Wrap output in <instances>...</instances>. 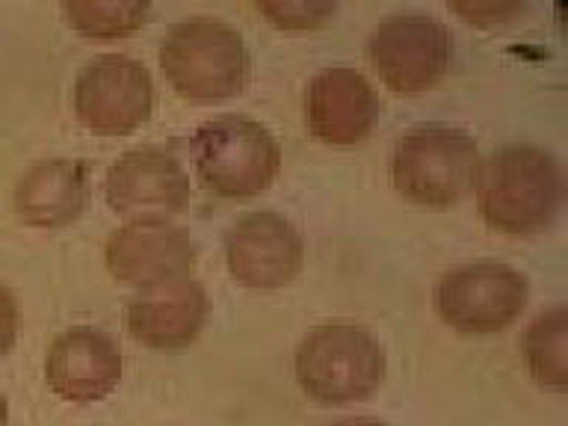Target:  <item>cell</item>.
I'll return each mask as SVG.
<instances>
[{
	"instance_id": "obj_1",
	"label": "cell",
	"mask_w": 568,
	"mask_h": 426,
	"mask_svg": "<svg viewBox=\"0 0 568 426\" xmlns=\"http://www.w3.org/2000/svg\"><path fill=\"white\" fill-rule=\"evenodd\" d=\"M477 207L483 220L506 234H532L548 229L562 204L559 160L532 142L497 145L479 160Z\"/></svg>"
},
{
	"instance_id": "obj_2",
	"label": "cell",
	"mask_w": 568,
	"mask_h": 426,
	"mask_svg": "<svg viewBox=\"0 0 568 426\" xmlns=\"http://www.w3.org/2000/svg\"><path fill=\"white\" fill-rule=\"evenodd\" d=\"M160 69L193 101H220L243 92L252 53L237 27L216 16H186L160 42Z\"/></svg>"
},
{
	"instance_id": "obj_3",
	"label": "cell",
	"mask_w": 568,
	"mask_h": 426,
	"mask_svg": "<svg viewBox=\"0 0 568 426\" xmlns=\"http://www.w3.org/2000/svg\"><path fill=\"white\" fill-rule=\"evenodd\" d=\"M385 349L371 328L349 320L320 323L302 337L293 358L300 388L326 406L358 403L385 382Z\"/></svg>"
},
{
	"instance_id": "obj_4",
	"label": "cell",
	"mask_w": 568,
	"mask_h": 426,
	"mask_svg": "<svg viewBox=\"0 0 568 426\" xmlns=\"http://www.w3.org/2000/svg\"><path fill=\"white\" fill-rule=\"evenodd\" d=\"M479 149L468 131L447 122L415 124L394 142L390 184L417 204L444 207L468 193L479 172Z\"/></svg>"
},
{
	"instance_id": "obj_5",
	"label": "cell",
	"mask_w": 568,
	"mask_h": 426,
	"mask_svg": "<svg viewBox=\"0 0 568 426\" xmlns=\"http://www.w3.org/2000/svg\"><path fill=\"white\" fill-rule=\"evenodd\" d=\"M202 184L222 199H246L273 184L282 149L270 128L240 113L213 115L193 136Z\"/></svg>"
},
{
	"instance_id": "obj_6",
	"label": "cell",
	"mask_w": 568,
	"mask_h": 426,
	"mask_svg": "<svg viewBox=\"0 0 568 426\" xmlns=\"http://www.w3.org/2000/svg\"><path fill=\"white\" fill-rule=\"evenodd\" d=\"M530 284L515 266L491 257L462 261L438 275L433 302L438 317L462 335H491L521 317Z\"/></svg>"
},
{
	"instance_id": "obj_7",
	"label": "cell",
	"mask_w": 568,
	"mask_h": 426,
	"mask_svg": "<svg viewBox=\"0 0 568 426\" xmlns=\"http://www.w3.org/2000/svg\"><path fill=\"white\" fill-rule=\"evenodd\" d=\"M364 51L385 87L415 95L450 69L453 36L450 27L429 12H390L373 27Z\"/></svg>"
},
{
	"instance_id": "obj_8",
	"label": "cell",
	"mask_w": 568,
	"mask_h": 426,
	"mask_svg": "<svg viewBox=\"0 0 568 426\" xmlns=\"http://www.w3.org/2000/svg\"><path fill=\"white\" fill-rule=\"evenodd\" d=\"M71 104L89 131L106 136L131 133L154 110V80L128 53H98L78 71Z\"/></svg>"
},
{
	"instance_id": "obj_9",
	"label": "cell",
	"mask_w": 568,
	"mask_h": 426,
	"mask_svg": "<svg viewBox=\"0 0 568 426\" xmlns=\"http://www.w3.org/2000/svg\"><path fill=\"white\" fill-rule=\"evenodd\" d=\"M199 246L193 234L169 216H136L115 225L106 234V270L124 284L151 287V284L184 278L195 266Z\"/></svg>"
},
{
	"instance_id": "obj_10",
	"label": "cell",
	"mask_w": 568,
	"mask_h": 426,
	"mask_svg": "<svg viewBox=\"0 0 568 426\" xmlns=\"http://www.w3.org/2000/svg\"><path fill=\"white\" fill-rule=\"evenodd\" d=\"M225 264L246 287H282L305 264V240L284 213L248 211L225 231Z\"/></svg>"
},
{
	"instance_id": "obj_11",
	"label": "cell",
	"mask_w": 568,
	"mask_h": 426,
	"mask_svg": "<svg viewBox=\"0 0 568 426\" xmlns=\"http://www.w3.org/2000/svg\"><path fill=\"white\" fill-rule=\"evenodd\" d=\"M190 175L175 151L166 145H140L119 154L104 175L106 204L119 213L169 216L190 202Z\"/></svg>"
},
{
	"instance_id": "obj_12",
	"label": "cell",
	"mask_w": 568,
	"mask_h": 426,
	"mask_svg": "<svg viewBox=\"0 0 568 426\" xmlns=\"http://www.w3.org/2000/svg\"><path fill=\"white\" fill-rule=\"evenodd\" d=\"M305 124L320 142L355 145L371 136L382 113L376 87L353 65H326L311 74L302 95Z\"/></svg>"
},
{
	"instance_id": "obj_13",
	"label": "cell",
	"mask_w": 568,
	"mask_h": 426,
	"mask_svg": "<svg viewBox=\"0 0 568 426\" xmlns=\"http://www.w3.org/2000/svg\"><path fill=\"white\" fill-rule=\"evenodd\" d=\"M122 349L104 328L71 326L53 337L44 355V379L57 397L95 403L122 382Z\"/></svg>"
},
{
	"instance_id": "obj_14",
	"label": "cell",
	"mask_w": 568,
	"mask_h": 426,
	"mask_svg": "<svg viewBox=\"0 0 568 426\" xmlns=\"http://www.w3.org/2000/svg\"><path fill=\"white\" fill-rule=\"evenodd\" d=\"M211 300L199 278H172V282L140 287L128 300L124 326L142 346L178 349L193 344L207 323Z\"/></svg>"
},
{
	"instance_id": "obj_15",
	"label": "cell",
	"mask_w": 568,
	"mask_h": 426,
	"mask_svg": "<svg viewBox=\"0 0 568 426\" xmlns=\"http://www.w3.org/2000/svg\"><path fill=\"white\" fill-rule=\"evenodd\" d=\"M92 172L80 158H42L21 172L16 184V213L39 229H60L87 211Z\"/></svg>"
},
{
	"instance_id": "obj_16",
	"label": "cell",
	"mask_w": 568,
	"mask_h": 426,
	"mask_svg": "<svg viewBox=\"0 0 568 426\" xmlns=\"http://www.w3.org/2000/svg\"><path fill=\"white\" fill-rule=\"evenodd\" d=\"M521 353L541 388H568V311L562 305L536 314L521 337Z\"/></svg>"
},
{
	"instance_id": "obj_17",
	"label": "cell",
	"mask_w": 568,
	"mask_h": 426,
	"mask_svg": "<svg viewBox=\"0 0 568 426\" xmlns=\"http://www.w3.org/2000/svg\"><path fill=\"white\" fill-rule=\"evenodd\" d=\"M62 16L78 33L92 39H119L136 33L151 12L145 0H65Z\"/></svg>"
},
{
	"instance_id": "obj_18",
	"label": "cell",
	"mask_w": 568,
	"mask_h": 426,
	"mask_svg": "<svg viewBox=\"0 0 568 426\" xmlns=\"http://www.w3.org/2000/svg\"><path fill=\"white\" fill-rule=\"evenodd\" d=\"M255 9L270 18L275 27L305 30V27H320L326 18L335 16L337 3H328V0H257Z\"/></svg>"
},
{
	"instance_id": "obj_19",
	"label": "cell",
	"mask_w": 568,
	"mask_h": 426,
	"mask_svg": "<svg viewBox=\"0 0 568 426\" xmlns=\"http://www.w3.org/2000/svg\"><path fill=\"white\" fill-rule=\"evenodd\" d=\"M450 9L456 16H462L470 24L491 27L504 24L513 16L521 12V3H506V0H497V3H450Z\"/></svg>"
},
{
	"instance_id": "obj_20",
	"label": "cell",
	"mask_w": 568,
	"mask_h": 426,
	"mask_svg": "<svg viewBox=\"0 0 568 426\" xmlns=\"http://www.w3.org/2000/svg\"><path fill=\"white\" fill-rule=\"evenodd\" d=\"M18 337V302L7 284H0V358L16 346Z\"/></svg>"
},
{
	"instance_id": "obj_21",
	"label": "cell",
	"mask_w": 568,
	"mask_h": 426,
	"mask_svg": "<svg viewBox=\"0 0 568 426\" xmlns=\"http://www.w3.org/2000/svg\"><path fill=\"white\" fill-rule=\"evenodd\" d=\"M332 426H388L376 420V417H367V415H353V417H344V420H337Z\"/></svg>"
},
{
	"instance_id": "obj_22",
	"label": "cell",
	"mask_w": 568,
	"mask_h": 426,
	"mask_svg": "<svg viewBox=\"0 0 568 426\" xmlns=\"http://www.w3.org/2000/svg\"><path fill=\"white\" fill-rule=\"evenodd\" d=\"M9 424V403H7V394L0 390V426Z\"/></svg>"
}]
</instances>
